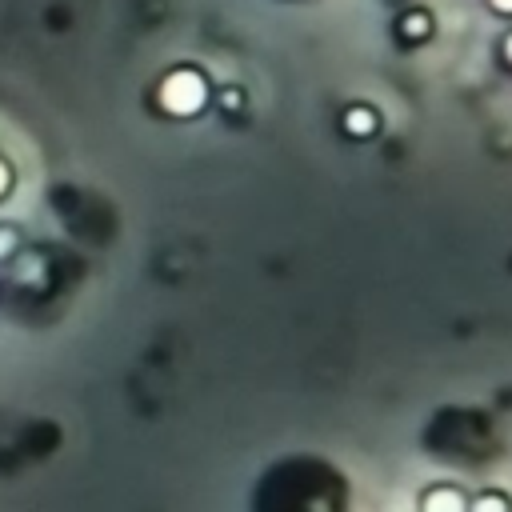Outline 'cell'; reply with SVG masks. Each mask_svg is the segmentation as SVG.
I'll list each match as a JSON object with an SVG mask.
<instances>
[{"label": "cell", "instance_id": "2", "mask_svg": "<svg viewBox=\"0 0 512 512\" xmlns=\"http://www.w3.org/2000/svg\"><path fill=\"white\" fill-rule=\"evenodd\" d=\"M468 512H512V496H508L504 488L468 492Z\"/></svg>", "mask_w": 512, "mask_h": 512}, {"label": "cell", "instance_id": "1", "mask_svg": "<svg viewBox=\"0 0 512 512\" xmlns=\"http://www.w3.org/2000/svg\"><path fill=\"white\" fill-rule=\"evenodd\" d=\"M416 512H468V492L460 484H428L416 500Z\"/></svg>", "mask_w": 512, "mask_h": 512}]
</instances>
